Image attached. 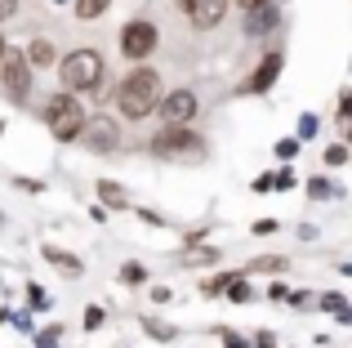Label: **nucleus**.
I'll return each instance as SVG.
<instances>
[{"mask_svg": "<svg viewBox=\"0 0 352 348\" xmlns=\"http://www.w3.org/2000/svg\"><path fill=\"white\" fill-rule=\"evenodd\" d=\"M27 63H32V67H50V63H54V45L50 41H36L32 50H27Z\"/></svg>", "mask_w": 352, "mask_h": 348, "instance_id": "obj_12", "label": "nucleus"}, {"mask_svg": "<svg viewBox=\"0 0 352 348\" xmlns=\"http://www.w3.org/2000/svg\"><path fill=\"white\" fill-rule=\"evenodd\" d=\"M276 152H281V157H285V161H290V157H294V152H299V143H294V139H285V143H276Z\"/></svg>", "mask_w": 352, "mask_h": 348, "instance_id": "obj_16", "label": "nucleus"}, {"mask_svg": "<svg viewBox=\"0 0 352 348\" xmlns=\"http://www.w3.org/2000/svg\"><path fill=\"white\" fill-rule=\"evenodd\" d=\"M156 98H161V76H156L152 67H134L125 80H120L116 103H120V112H125L129 121H143V116L156 107Z\"/></svg>", "mask_w": 352, "mask_h": 348, "instance_id": "obj_1", "label": "nucleus"}, {"mask_svg": "<svg viewBox=\"0 0 352 348\" xmlns=\"http://www.w3.org/2000/svg\"><path fill=\"white\" fill-rule=\"evenodd\" d=\"M14 9H18V0H0V23H5V18H14Z\"/></svg>", "mask_w": 352, "mask_h": 348, "instance_id": "obj_17", "label": "nucleus"}, {"mask_svg": "<svg viewBox=\"0 0 352 348\" xmlns=\"http://www.w3.org/2000/svg\"><path fill=\"white\" fill-rule=\"evenodd\" d=\"M80 139H85L89 152H107V148H116V125L107 121V116H94V121L85 125V134H80Z\"/></svg>", "mask_w": 352, "mask_h": 348, "instance_id": "obj_9", "label": "nucleus"}, {"mask_svg": "<svg viewBox=\"0 0 352 348\" xmlns=\"http://www.w3.org/2000/svg\"><path fill=\"white\" fill-rule=\"evenodd\" d=\"M263 5H272V0H241V9H245V14H254V9H263Z\"/></svg>", "mask_w": 352, "mask_h": 348, "instance_id": "obj_20", "label": "nucleus"}, {"mask_svg": "<svg viewBox=\"0 0 352 348\" xmlns=\"http://www.w3.org/2000/svg\"><path fill=\"white\" fill-rule=\"evenodd\" d=\"M276 76H281V54H267V58L254 67V76H250V85H245V89H250V94H267Z\"/></svg>", "mask_w": 352, "mask_h": 348, "instance_id": "obj_10", "label": "nucleus"}, {"mask_svg": "<svg viewBox=\"0 0 352 348\" xmlns=\"http://www.w3.org/2000/svg\"><path fill=\"white\" fill-rule=\"evenodd\" d=\"M103 201L107 206H125V192H120L116 183H103Z\"/></svg>", "mask_w": 352, "mask_h": 348, "instance_id": "obj_14", "label": "nucleus"}, {"mask_svg": "<svg viewBox=\"0 0 352 348\" xmlns=\"http://www.w3.org/2000/svg\"><path fill=\"white\" fill-rule=\"evenodd\" d=\"M107 5H112V0H76V18H85V23H89V18H98Z\"/></svg>", "mask_w": 352, "mask_h": 348, "instance_id": "obj_13", "label": "nucleus"}, {"mask_svg": "<svg viewBox=\"0 0 352 348\" xmlns=\"http://www.w3.org/2000/svg\"><path fill=\"white\" fill-rule=\"evenodd\" d=\"M232 299H236V304H245V299H250V290H245V281H241V277L232 281Z\"/></svg>", "mask_w": 352, "mask_h": 348, "instance_id": "obj_15", "label": "nucleus"}, {"mask_svg": "<svg viewBox=\"0 0 352 348\" xmlns=\"http://www.w3.org/2000/svg\"><path fill=\"white\" fill-rule=\"evenodd\" d=\"M156 157H179V152H201V139L188 130V125H165L161 134L152 139Z\"/></svg>", "mask_w": 352, "mask_h": 348, "instance_id": "obj_5", "label": "nucleus"}, {"mask_svg": "<svg viewBox=\"0 0 352 348\" xmlns=\"http://www.w3.org/2000/svg\"><path fill=\"white\" fill-rule=\"evenodd\" d=\"M5 54H9V50H5V36H0V58H5Z\"/></svg>", "mask_w": 352, "mask_h": 348, "instance_id": "obj_21", "label": "nucleus"}, {"mask_svg": "<svg viewBox=\"0 0 352 348\" xmlns=\"http://www.w3.org/2000/svg\"><path fill=\"white\" fill-rule=\"evenodd\" d=\"M120 277H125V281H143V268H138V263H129V268L120 272Z\"/></svg>", "mask_w": 352, "mask_h": 348, "instance_id": "obj_18", "label": "nucleus"}, {"mask_svg": "<svg viewBox=\"0 0 352 348\" xmlns=\"http://www.w3.org/2000/svg\"><path fill=\"white\" fill-rule=\"evenodd\" d=\"M120 50H125V58H147V54L156 50V27L152 23H143V18H138V23H129L125 32H120Z\"/></svg>", "mask_w": 352, "mask_h": 348, "instance_id": "obj_6", "label": "nucleus"}, {"mask_svg": "<svg viewBox=\"0 0 352 348\" xmlns=\"http://www.w3.org/2000/svg\"><path fill=\"white\" fill-rule=\"evenodd\" d=\"M165 121L170 125H188L192 116H197V94H192V89H174L170 98H165Z\"/></svg>", "mask_w": 352, "mask_h": 348, "instance_id": "obj_8", "label": "nucleus"}, {"mask_svg": "<svg viewBox=\"0 0 352 348\" xmlns=\"http://www.w3.org/2000/svg\"><path fill=\"white\" fill-rule=\"evenodd\" d=\"M276 23H281L276 5H263V9H254V14H245V32H250V36H263V32H272Z\"/></svg>", "mask_w": 352, "mask_h": 348, "instance_id": "obj_11", "label": "nucleus"}, {"mask_svg": "<svg viewBox=\"0 0 352 348\" xmlns=\"http://www.w3.org/2000/svg\"><path fill=\"white\" fill-rule=\"evenodd\" d=\"M0 80H5V94L23 103L27 89H32V63H27L23 54H5V58H0Z\"/></svg>", "mask_w": 352, "mask_h": 348, "instance_id": "obj_4", "label": "nucleus"}, {"mask_svg": "<svg viewBox=\"0 0 352 348\" xmlns=\"http://www.w3.org/2000/svg\"><path fill=\"white\" fill-rule=\"evenodd\" d=\"M183 5V14H188V23L192 27H219L223 23V14H228V0H179Z\"/></svg>", "mask_w": 352, "mask_h": 348, "instance_id": "obj_7", "label": "nucleus"}, {"mask_svg": "<svg viewBox=\"0 0 352 348\" xmlns=\"http://www.w3.org/2000/svg\"><path fill=\"white\" fill-rule=\"evenodd\" d=\"M45 121H50L54 139H80V134H85V125H89V116H85V107L76 103V94H67V89H63V94L50 98Z\"/></svg>", "mask_w": 352, "mask_h": 348, "instance_id": "obj_3", "label": "nucleus"}, {"mask_svg": "<svg viewBox=\"0 0 352 348\" xmlns=\"http://www.w3.org/2000/svg\"><path fill=\"white\" fill-rule=\"evenodd\" d=\"M344 157H348V148H330V152H326V161H330V166H339Z\"/></svg>", "mask_w": 352, "mask_h": 348, "instance_id": "obj_19", "label": "nucleus"}, {"mask_svg": "<svg viewBox=\"0 0 352 348\" xmlns=\"http://www.w3.org/2000/svg\"><path fill=\"white\" fill-rule=\"evenodd\" d=\"M58 76H63V89H67V94L98 89V80H103V58H98V50H72L67 58H63Z\"/></svg>", "mask_w": 352, "mask_h": 348, "instance_id": "obj_2", "label": "nucleus"}]
</instances>
